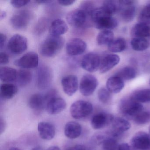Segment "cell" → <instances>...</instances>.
Wrapping results in <instances>:
<instances>
[{"label": "cell", "mask_w": 150, "mask_h": 150, "mask_svg": "<svg viewBox=\"0 0 150 150\" xmlns=\"http://www.w3.org/2000/svg\"><path fill=\"white\" fill-rule=\"evenodd\" d=\"M91 21L96 28L102 30H111L116 28L117 21L102 7L95 8L90 16Z\"/></svg>", "instance_id": "cell-1"}, {"label": "cell", "mask_w": 150, "mask_h": 150, "mask_svg": "<svg viewBox=\"0 0 150 150\" xmlns=\"http://www.w3.org/2000/svg\"><path fill=\"white\" fill-rule=\"evenodd\" d=\"M64 42V39L62 37L50 35L40 45L39 52L45 57H55L62 50Z\"/></svg>", "instance_id": "cell-2"}, {"label": "cell", "mask_w": 150, "mask_h": 150, "mask_svg": "<svg viewBox=\"0 0 150 150\" xmlns=\"http://www.w3.org/2000/svg\"><path fill=\"white\" fill-rule=\"evenodd\" d=\"M119 111L125 117L133 119L144 110L143 105L132 98H125L121 100L119 105Z\"/></svg>", "instance_id": "cell-3"}, {"label": "cell", "mask_w": 150, "mask_h": 150, "mask_svg": "<svg viewBox=\"0 0 150 150\" xmlns=\"http://www.w3.org/2000/svg\"><path fill=\"white\" fill-rule=\"evenodd\" d=\"M53 73L50 67L45 65L39 67L36 72V84L38 89L45 90L51 85Z\"/></svg>", "instance_id": "cell-4"}, {"label": "cell", "mask_w": 150, "mask_h": 150, "mask_svg": "<svg viewBox=\"0 0 150 150\" xmlns=\"http://www.w3.org/2000/svg\"><path fill=\"white\" fill-rule=\"evenodd\" d=\"M93 111L92 103L87 101H77L74 103L71 108L70 112L74 119H81L91 115Z\"/></svg>", "instance_id": "cell-5"}, {"label": "cell", "mask_w": 150, "mask_h": 150, "mask_svg": "<svg viewBox=\"0 0 150 150\" xmlns=\"http://www.w3.org/2000/svg\"><path fill=\"white\" fill-rule=\"evenodd\" d=\"M88 15L80 8L69 12L66 16V20L69 25L76 28H81L86 25Z\"/></svg>", "instance_id": "cell-6"}, {"label": "cell", "mask_w": 150, "mask_h": 150, "mask_svg": "<svg viewBox=\"0 0 150 150\" xmlns=\"http://www.w3.org/2000/svg\"><path fill=\"white\" fill-rule=\"evenodd\" d=\"M7 47L11 53L15 55H20L27 50L28 39L19 34L14 35L8 41Z\"/></svg>", "instance_id": "cell-7"}, {"label": "cell", "mask_w": 150, "mask_h": 150, "mask_svg": "<svg viewBox=\"0 0 150 150\" xmlns=\"http://www.w3.org/2000/svg\"><path fill=\"white\" fill-rule=\"evenodd\" d=\"M98 85V80L92 74H85L81 78L80 83V93L84 96H90L95 91Z\"/></svg>", "instance_id": "cell-8"}, {"label": "cell", "mask_w": 150, "mask_h": 150, "mask_svg": "<svg viewBox=\"0 0 150 150\" xmlns=\"http://www.w3.org/2000/svg\"><path fill=\"white\" fill-rule=\"evenodd\" d=\"M31 18L28 10H21L14 14L10 19L11 25L16 30H23L28 27Z\"/></svg>", "instance_id": "cell-9"}, {"label": "cell", "mask_w": 150, "mask_h": 150, "mask_svg": "<svg viewBox=\"0 0 150 150\" xmlns=\"http://www.w3.org/2000/svg\"><path fill=\"white\" fill-rule=\"evenodd\" d=\"M120 6L118 12L120 18L123 21L129 22L134 19L136 8L132 1H119Z\"/></svg>", "instance_id": "cell-10"}, {"label": "cell", "mask_w": 150, "mask_h": 150, "mask_svg": "<svg viewBox=\"0 0 150 150\" xmlns=\"http://www.w3.org/2000/svg\"><path fill=\"white\" fill-rule=\"evenodd\" d=\"M14 64L16 66L24 69L36 68L39 65V57L36 52H30L16 60Z\"/></svg>", "instance_id": "cell-11"}, {"label": "cell", "mask_w": 150, "mask_h": 150, "mask_svg": "<svg viewBox=\"0 0 150 150\" xmlns=\"http://www.w3.org/2000/svg\"><path fill=\"white\" fill-rule=\"evenodd\" d=\"M100 57L97 53L89 52L82 58L81 65L86 71L93 73L100 68Z\"/></svg>", "instance_id": "cell-12"}, {"label": "cell", "mask_w": 150, "mask_h": 150, "mask_svg": "<svg viewBox=\"0 0 150 150\" xmlns=\"http://www.w3.org/2000/svg\"><path fill=\"white\" fill-rule=\"evenodd\" d=\"M131 144L137 150H149L150 149V135L144 132H139L132 137Z\"/></svg>", "instance_id": "cell-13"}, {"label": "cell", "mask_w": 150, "mask_h": 150, "mask_svg": "<svg viewBox=\"0 0 150 150\" xmlns=\"http://www.w3.org/2000/svg\"><path fill=\"white\" fill-rule=\"evenodd\" d=\"M87 48L85 41L79 38H74L68 41L66 45V51L70 56H76L83 54Z\"/></svg>", "instance_id": "cell-14"}, {"label": "cell", "mask_w": 150, "mask_h": 150, "mask_svg": "<svg viewBox=\"0 0 150 150\" xmlns=\"http://www.w3.org/2000/svg\"><path fill=\"white\" fill-rule=\"evenodd\" d=\"M114 118L113 116L110 114L103 112L98 113L92 117L91 126L94 129H103L112 123Z\"/></svg>", "instance_id": "cell-15"}, {"label": "cell", "mask_w": 150, "mask_h": 150, "mask_svg": "<svg viewBox=\"0 0 150 150\" xmlns=\"http://www.w3.org/2000/svg\"><path fill=\"white\" fill-rule=\"evenodd\" d=\"M66 106L65 100L57 96L49 100L46 104V110L50 115H57L64 110Z\"/></svg>", "instance_id": "cell-16"}, {"label": "cell", "mask_w": 150, "mask_h": 150, "mask_svg": "<svg viewBox=\"0 0 150 150\" xmlns=\"http://www.w3.org/2000/svg\"><path fill=\"white\" fill-rule=\"evenodd\" d=\"M61 85L64 92L69 96H72L78 90L79 87L78 78L74 75L65 76L61 80Z\"/></svg>", "instance_id": "cell-17"}, {"label": "cell", "mask_w": 150, "mask_h": 150, "mask_svg": "<svg viewBox=\"0 0 150 150\" xmlns=\"http://www.w3.org/2000/svg\"><path fill=\"white\" fill-rule=\"evenodd\" d=\"M120 61V57L116 54H108L106 55L101 60L99 68L100 73L103 74L109 71L118 64Z\"/></svg>", "instance_id": "cell-18"}, {"label": "cell", "mask_w": 150, "mask_h": 150, "mask_svg": "<svg viewBox=\"0 0 150 150\" xmlns=\"http://www.w3.org/2000/svg\"><path fill=\"white\" fill-rule=\"evenodd\" d=\"M113 130L110 133L114 137L120 136L122 132L130 128L131 124L128 120L121 117H115L112 122Z\"/></svg>", "instance_id": "cell-19"}, {"label": "cell", "mask_w": 150, "mask_h": 150, "mask_svg": "<svg viewBox=\"0 0 150 150\" xmlns=\"http://www.w3.org/2000/svg\"><path fill=\"white\" fill-rule=\"evenodd\" d=\"M38 131L41 138L46 140L52 139L56 133L54 125L48 122H39L38 125Z\"/></svg>", "instance_id": "cell-20"}, {"label": "cell", "mask_w": 150, "mask_h": 150, "mask_svg": "<svg viewBox=\"0 0 150 150\" xmlns=\"http://www.w3.org/2000/svg\"><path fill=\"white\" fill-rule=\"evenodd\" d=\"M47 100L45 95L35 93L32 95L29 99L28 106L35 110H41L46 108Z\"/></svg>", "instance_id": "cell-21"}, {"label": "cell", "mask_w": 150, "mask_h": 150, "mask_svg": "<svg viewBox=\"0 0 150 150\" xmlns=\"http://www.w3.org/2000/svg\"><path fill=\"white\" fill-rule=\"evenodd\" d=\"M68 30L66 23L62 19H58L52 23L49 28V33L52 35L60 36L66 33Z\"/></svg>", "instance_id": "cell-22"}, {"label": "cell", "mask_w": 150, "mask_h": 150, "mask_svg": "<svg viewBox=\"0 0 150 150\" xmlns=\"http://www.w3.org/2000/svg\"><path fill=\"white\" fill-rule=\"evenodd\" d=\"M82 132V127L79 123L71 121L66 124L64 134L68 138L74 139L79 137Z\"/></svg>", "instance_id": "cell-23"}, {"label": "cell", "mask_w": 150, "mask_h": 150, "mask_svg": "<svg viewBox=\"0 0 150 150\" xmlns=\"http://www.w3.org/2000/svg\"><path fill=\"white\" fill-rule=\"evenodd\" d=\"M124 82L122 79L114 75L108 79L106 83V87L110 93H118L124 87Z\"/></svg>", "instance_id": "cell-24"}, {"label": "cell", "mask_w": 150, "mask_h": 150, "mask_svg": "<svg viewBox=\"0 0 150 150\" xmlns=\"http://www.w3.org/2000/svg\"><path fill=\"white\" fill-rule=\"evenodd\" d=\"M131 35L134 38H145L150 37V24L140 22L137 23L132 28Z\"/></svg>", "instance_id": "cell-25"}, {"label": "cell", "mask_w": 150, "mask_h": 150, "mask_svg": "<svg viewBox=\"0 0 150 150\" xmlns=\"http://www.w3.org/2000/svg\"><path fill=\"white\" fill-rule=\"evenodd\" d=\"M17 86L11 83H4L1 86L0 93L2 99L9 100L13 98L18 93Z\"/></svg>", "instance_id": "cell-26"}, {"label": "cell", "mask_w": 150, "mask_h": 150, "mask_svg": "<svg viewBox=\"0 0 150 150\" xmlns=\"http://www.w3.org/2000/svg\"><path fill=\"white\" fill-rule=\"evenodd\" d=\"M17 75V71L14 68L4 67L0 69V79L2 82L7 83L15 81Z\"/></svg>", "instance_id": "cell-27"}, {"label": "cell", "mask_w": 150, "mask_h": 150, "mask_svg": "<svg viewBox=\"0 0 150 150\" xmlns=\"http://www.w3.org/2000/svg\"><path fill=\"white\" fill-rule=\"evenodd\" d=\"M32 74L26 70H21L17 72L16 81L20 86L24 87L28 85L32 80Z\"/></svg>", "instance_id": "cell-28"}, {"label": "cell", "mask_w": 150, "mask_h": 150, "mask_svg": "<svg viewBox=\"0 0 150 150\" xmlns=\"http://www.w3.org/2000/svg\"><path fill=\"white\" fill-rule=\"evenodd\" d=\"M131 98L139 103L150 102V89H140L135 91Z\"/></svg>", "instance_id": "cell-29"}, {"label": "cell", "mask_w": 150, "mask_h": 150, "mask_svg": "<svg viewBox=\"0 0 150 150\" xmlns=\"http://www.w3.org/2000/svg\"><path fill=\"white\" fill-rule=\"evenodd\" d=\"M114 40V34L111 30H102L97 35L96 41L100 45H108Z\"/></svg>", "instance_id": "cell-30"}, {"label": "cell", "mask_w": 150, "mask_h": 150, "mask_svg": "<svg viewBox=\"0 0 150 150\" xmlns=\"http://www.w3.org/2000/svg\"><path fill=\"white\" fill-rule=\"evenodd\" d=\"M126 42L123 38L114 39L112 42L108 45V49L112 52H120L126 49Z\"/></svg>", "instance_id": "cell-31"}, {"label": "cell", "mask_w": 150, "mask_h": 150, "mask_svg": "<svg viewBox=\"0 0 150 150\" xmlns=\"http://www.w3.org/2000/svg\"><path fill=\"white\" fill-rule=\"evenodd\" d=\"M131 45L134 50L143 51L149 48L150 43L145 38H134L131 41Z\"/></svg>", "instance_id": "cell-32"}, {"label": "cell", "mask_w": 150, "mask_h": 150, "mask_svg": "<svg viewBox=\"0 0 150 150\" xmlns=\"http://www.w3.org/2000/svg\"><path fill=\"white\" fill-rule=\"evenodd\" d=\"M115 76L121 78L123 80H130L136 76L135 69L130 67H124L115 74Z\"/></svg>", "instance_id": "cell-33"}, {"label": "cell", "mask_w": 150, "mask_h": 150, "mask_svg": "<svg viewBox=\"0 0 150 150\" xmlns=\"http://www.w3.org/2000/svg\"><path fill=\"white\" fill-rule=\"evenodd\" d=\"M120 6L119 1H106L103 2L102 7L112 16L118 12Z\"/></svg>", "instance_id": "cell-34"}, {"label": "cell", "mask_w": 150, "mask_h": 150, "mask_svg": "<svg viewBox=\"0 0 150 150\" xmlns=\"http://www.w3.org/2000/svg\"><path fill=\"white\" fill-rule=\"evenodd\" d=\"M102 144L103 150H118L119 145L115 138L108 136Z\"/></svg>", "instance_id": "cell-35"}, {"label": "cell", "mask_w": 150, "mask_h": 150, "mask_svg": "<svg viewBox=\"0 0 150 150\" xmlns=\"http://www.w3.org/2000/svg\"><path fill=\"white\" fill-rule=\"evenodd\" d=\"M137 124L144 125L150 121V113L148 111H142L133 118Z\"/></svg>", "instance_id": "cell-36"}, {"label": "cell", "mask_w": 150, "mask_h": 150, "mask_svg": "<svg viewBox=\"0 0 150 150\" xmlns=\"http://www.w3.org/2000/svg\"><path fill=\"white\" fill-rule=\"evenodd\" d=\"M138 20L139 22L150 24V4L146 5L141 10Z\"/></svg>", "instance_id": "cell-37"}, {"label": "cell", "mask_w": 150, "mask_h": 150, "mask_svg": "<svg viewBox=\"0 0 150 150\" xmlns=\"http://www.w3.org/2000/svg\"><path fill=\"white\" fill-rule=\"evenodd\" d=\"M98 97L101 102L104 104H108L111 100V95L107 88H102L98 91Z\"/></svg>", "instance_id": "cell-38"}, {"label": "cell", "mask_w": 150, "mask_h": 150, "mask_svg": "<svg viewBox=\"0 0 150 150\" xmlns=\"http://www.w3.org/2000/svg\"><path fill=\"white\" fill-rule=\"evenodd\" d=\"M80 8L83 10L90 18V16L93 10L95 9L93 3L91 1H84L81 2Z\"/></svg>", "instance_id": "cell-39"}, {"label": "cell", "mask_w": 150, "mask_h": 150, "mask_svg": "<svg viewBox=\"0 0 150 150\" xmlns=\"http://www.w3.org/2000/svg\"><path fill=\"white\" fill-rule=\"evenodd\" d=\"M48 26V21L46 19H42L38 21L36 28V31L38 33H42L44 32Z\"/></svg>", "instance_id": "cell-40"}, {"label": "cell", "mask_w": 150, "mask_h": 150, "mask_svg": "<svg viewBox=\"0 0 150 150\" xmlns=\"http://www.w3.org/2000/svg\"><path fill=\"white\" fill-rule=\"evenodd\" d=\"M30 1H19V0H12L10 1L11 5L15 8H20L28 5Z\"/></svg>", "instance_id": "cell-41"}, {"label": "cell", "mask_w": 150, "mask_h": 150, "mask_svg": "<svg viewBox=\"0 0 150 150\" xmlns=\"http://www.w3.org/2000/svg\"><path fill=\"white\" fill-rule=\"evenodd\" d=\"M9 56L6 52H1L0 53V64L6 65L9 63Z\"/></svg>", "instance_id": "cell-42"}, {"label": "cell", "mask_w": 150, "mask_h": 150, "mask_svg": "<svg viewBox=\"0 0 150 150\" xmlns=\"http://www.w3.org/2000/svg\"><path fill=\"white\" fill-rule=\"evenodd\" d=\"M6 39L7 37L6 35L2 33L0 34V49L1 50L6 45Z\"/></svg>", "instance_id": "cell-43"}, {"label": "cell", "mask_w": 150, "mask_h": 150, "mask_svg": "<svg viewBox=\"0 0 150 150\" xmlns=\"http://www.w3.org/2000/svg\"><path fill=\"white\" fill-rule=\"evenodd\" d=\"M75 2V1H73V0H65V1L62 0V1H58V3L59 5L64 6H71V5H73Z\"/></svg>", "instance_id": "cell-44"}, {"label": "cell", "mask_w": 150, "mask_h": 150, "mask_svg": "<svg viewBox=\"0 0 150 150\" xmlns=\"http://www.w3.org/2000/svg\"><path fill=\"white\" fill-rule=\"evenodd\" d=\"M134 148L126 143H123L119 145L118 150H134Z\"/></svg>", "instance_id": "cell-45"}, {"label": "cell", "mask_w": 150, "mask_h": 150, "mask_svg": "<svg viewBox=\"0 0 150 150\" xmlns=\"http://www.w3.org/2000/svg\"><path fill=\"white\" fill-rule=\"evenodd\" d=\"M66 150H86V148L83 145L78 144L71 146Z\"/></svg>", "instance_id": "cell-46"}, {"label": "cell", "mask_w": 150, "mask_h": 150, "mask_svg": "<svg viewBox=\"0 0 150 150\" xmlns=\"http://www.w3.org/2000/svg\"><path fill=\"white\" fill-rule=\"evenodd\" d=\"M6 127V124L5 121L2 118H1V134L4 131Z\"/></svg>", "instance_id": "cell-47"}, {"label": "cell", "mask_w": 150, "mask_h": 150, "mask_svg": "<svg viewBox=\"0 0 150 150\" xmlns=\"http://www.w3.org/2000/svg\"><path fill=\"white\" fill-rule=\"evenodd\" d=\"M35 2L38 4H49L53 2V1H50V0H38V1H36Z\"/></svg>", "instance_id": "cell-48"}, {"label": "cell", "mask_w": 150, "mask_h": 150, "mask_svg": "<svg viewBox=\"0 0 150 150\" xmlns=\"http://www.w3.org/2000/svg\"><path fill=\"white\" fill-rule=\"evenodd\" d=\"M6 16V13L5 11H1L0 13V20L1 21L4 19Z\"/></svg>", "instance_id": "cell-49"}, {"label": "cell", "mask_w": 150, "mask_h": 150, "mask_svg": "<svg viewBox=\"0 0 150 150\" xmlns=\"http://www.w3.org/2000/svg\"><path fill=\"white\" fill-rule=\"evenodd\" d=\"M47 150H60V149L58 146H52L50 147Z\"/></svg>", "instance_id": "cell-50"}, {"label": "cell", "mask_w": 150, "mask_h": 150, "mask_svg": "<svg viewBox=\"0 0 150 150\" xmlns=\"http://www.w3.org/2000/svg\"><path fill=\"white\" fill-rule=\"evenodd\" d=\"M31 150H43L42 147L40 146H37V147H34L33 149H31Z\"/></svg>", "instance_id": "cell-51"}, {"label": "cell", "mask_w": 150, "mask_h": 150, "mask_svg": "<svg viewBox=\"0 0 150 150\" xmlns=\"http://www.w3.org/2000/svg\"><path fill=\"white\" fill-rule=\"evenodd\" d=\"M8 150H22L21 149H20V148H17V147H12L11 148H9Z\"/></svg>", "instance_id": "cell-52"}, {"label": "cell", "mask_w": 150, "mask_h": 150, "mask_svg": "<svg viewBox=\"0 0 150 150\" xmlns=\"http://www.w3.org/2000/svg\"><path fill=\"white\" fill-rule=\"evenodd\" d=\"M149 133H150V134H149V135H150V127H149Z\"/></svg>", "instance_id": "cell-53"}, {"label": "cell", "mask_w": 150, "mask_h": 150, "mask_svg": "<svg viewBox=\"0 0 150 150\" xmlns=\"http://www.w3.org/2000/svg\"><path fill=\"white\" fill-rule=\"evenodd\" d=\"M149 84H150V81H149Z\"/></svg>", "instance_id": "cell-54"}]
</instances>
